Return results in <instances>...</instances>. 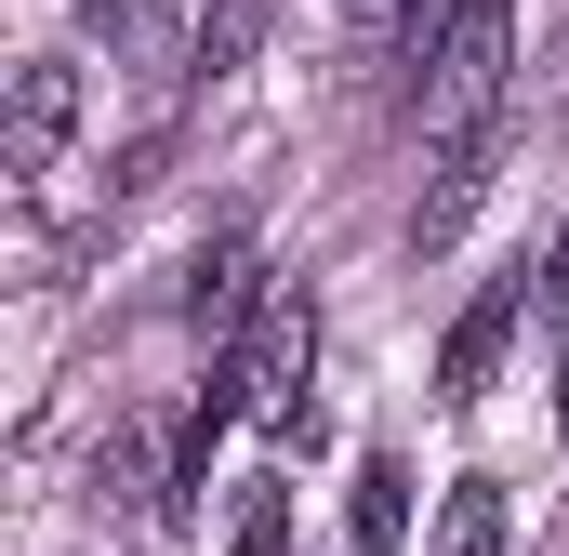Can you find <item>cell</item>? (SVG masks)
Returning a JSON list of instances; mask_svg holds the SVG:
<instances>
[{"instance_id": "12", "label": "cell", "mask_w": 569, "mask_h": 556, "mask_svg": "<svg viewBox=\"0 0 569 556\" xmlns=\"http://www.w3.org/2000/svg\"><path fill=\"white\" fill-rule=\"evenodd\" d=\"M345 13H385V0H345Z\"/></svg>"}, {"instance_id": "4", "label": "cell", "mask_w": 569, "mask_h": 556, "mask_svg": "<svg viewBox=\"0 0 569 556\" xmlns=\"http://www.w3.org/2000/svg\"><path fill=\"white\" fill-rule=\"evenodd\" d=\"M517 305H530V291H517V278H490V291H477V305L450 318V345H437V398H477V385H490V358H503Z\"/></svg>"}, {"instance_id": "6", "label": "cell", "mask_w": 569, "mask_h": 556, "mask_svg": "<svg viewBox=\"0 0 569 556\" xmlns=\"http://www.w3.org/2000/svg\"><path fill=\"white\" fill-rule=\"evenodd\" d=\"M266 27H279V0H199V80H239L266 53Z\"/></svg>"}, {"instance_id": "1", "label": "cell", "mask_w": 569, "mask_h": 556, "mask_svg": "<svg viewBox=\"0 0 569 556\" xmlns=\"http://www.w3.org/2000/svg\"><path fill=\"white\" fill-rule=\"evenodd\" d=\"M503 80H517V0H450V40L411 67L425 146H437V172H450V186L425 199V239H450L463 199H477V146H490V120H503Z\"/></svg>"}, {"instance_id": "2", "label": "cell", "mask_w": 569, "mask_h": 556, "mask_svg": "<svg viewBox=\"0 0 569 556\" xmlns=\"http://www.w3.org/2000/svg\"><path fill=\"white\" fill-rule=\"evenodd\" d=\"M305 371H318V305L305 291H266L252 305V345H239V371H212V411H252L279 424V437H305Z\"/></svg>"}, {"instance_id": "5", "label": "cell", "mask_w": 569, "mask_h": 556, "mask_svg": "<svg viewBox=\"0 0 569 556\" xmlns=\"http://www.w3.org/2000/svg\"><path fill=\"white\" fill-rule=\"evenodd\" d=\"M345 544H358V556H398V544H411V464H398V450H371V464H358Z\"/></svg>"}, {"instance_id": "3", "label": "cell", "mask_w": 569, "mask_h": 556, "mask_svg": "<svg viewBox=\"0 0 569 556\" xmlns=\"http://www.w3.org/2000/svg\"><path fill=\"white\" fill-rule=\"evenodd\" d=\"M67 133H80V67H67V53H27V67H13V133H0V159H13V172H53Z\"/></svg>"}, {"instance_id": "10", "label": "cell", "mask_w": 569, "mask_h": 556, "mask_svg": "<svg viewBox=\"0 0 569 556\" xmlns=\"http://www.w3.org/2000/svg\"><path fill=\"white\" fill-rule=\"evenodd\" d=\"M80 27H107V40H159V0H80Z\"/></svg>"}, {"instance_id": "11", "label": "cell", "mask_w": 569, "mask_h": 556, "mask_svg": "<svg viewBox=\"0 0 569 556\" xmlns=\"http://www.w3.org/2000/svg\"><path fill=\"white\" fill-rule=\"evenodd\" d=\"M543 291H557V318H569V226H557V266H543Z\"/></svg>"}, {"instance_id": "8", "label": "cell", "mask_w": 569, "mask_h": 556, "mask_svg": "<svg viewBox=\"0 0 569 556\" xmlns=\"http://www.w3.org/2000/svg\"><path fill=\"white\" fill-rule=\"evenodd\" d=\"M425 556H503V490L490 477H463L450 504H437V544Z\"/></svg>"}, {"instance_id": "7", "label": "cell", "mask_w": 569, "mask_h": 556, "mask_svg": "<svg viewBox=\"0 0 569 556\" xmlns=\"http://www.w3.org/2000/svg\"><path fill=\"white\" fill-rule=\"evenodd\" d=\"M186 318H199V331H239V318H252V239H212V252H199Z\"/></svg>"}, {"instance_id": "9", "label": "cell", "mask_w": 569, "mask_h": 556, "mask_svg": "<svg viewBox=\"0 0 569 556\" xmlns=\"http://www.w3.org/2000/svg\"><path fill=\"white\" fill-rule=\"evenodd\" d=\"M226 556H291V490H279V477H239V504H226Z\"/></svg>"}]
</instances>
